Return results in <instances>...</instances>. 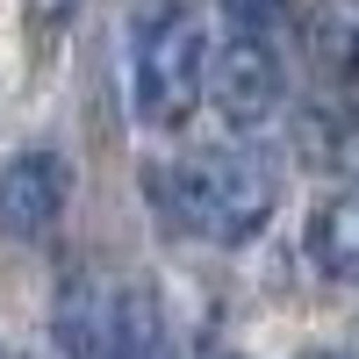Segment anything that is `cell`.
<instances>
[{
  "instance_id": "6da1fadb",
  "label": "cell",
  "mask_w": 359,
  "mask_h": 359,
  "mask_svg": "<svg viewBox=\"0 0 359 359\" xmlns=\"http://www.w3.org/2000/svg\"><path fill=\"white\" fill-rule=\"evenodd\" d=\"M151 201L172 230L201 237V245H252L280 201V180L252 151H194L151 172Z\"/></svg>"
},
{
  "instance_id": "7a4b0ae2",
  "label": "cell",
  "mask_w": 359,
  "mask_h": 359,
  "mask_svg": "<svg viewBox=\"0 0 359 359\" xmlns=\"http://www.w3.org/2000/svg\"><path fill=\"white\" fill-rule=\"evenodd\" d=\"M201 79H208V36H201V15L194 8H151L137 22V43H130V101L151 130H180L201 101Z\"/></svg>"
},
{
  "instance_id": "3957f363",
  "label": "cell",
  "mask_w": 359,
  "mask_h": 359,
  "mask_svg": "<svg viewBox=\"0 0 359 359\" xmlns=\"http://www.w3.org/2000/svg\"><path fill=\"white\" fill-rule=\"evenodd\" d=\"M65 201H72V165L57 158V151H22V158H8V172H0V237L36 245V237L57 230Z\"/></svg>"
},
{
  "instance_id": "277c9868",
  "label": "cell",
  "mask_w": 359,
  "mask_h": 359,
  "mask_svg": "<svg viewBox=\"0 0 359 359\" xmlns=\"http://www.w3.org/2000/svg\"><path fill=\"white\" fill-rule=\"evenodd\" d=\"M201 94L216 101V115L230 130H259V123H273V108H280V57L259 50V43H223L208 79H201Z\"/></svg>"
},
{
  "instance_id": "5b68a950",
  "label": "cell",
  "mask_w": 359,
  "mask_h": 359,
  "mask_svg": "<svg viewBox=\"0 0 359 359\" xmlns=\"http://www.w3.org/2000/svg\"><path fill=\"white\" fill-rule=\"evenodd\" d=\"M302 50L331 94L359 101V0H316L302 15Z\"/></svg>"
},
{
  "instance_id": "8992f818",
  "label": "cell",
  "mask_w": 359,
  "mask_h": 359,
  "mask_svg": "<svg viewBox=\"0 0 359 359\" xmlns=\"http://www.w3.org/2000/svg\"><path fill=\"white\" fill-rule=\"evenodd\" d=\"M309 259H316V273H331V280H359V187L316 201V216H309Z\"/></svg>"
},
{
  "instance_id": "52a82bcc",
  "label": "cell",
  "mask_w": 359,
  "mask_h": 359,
  "mask_svg": "<svg viewBox=\"0 0 359 359\" xmlns=\"http://www.w3.org/2000/svg\"><path fill=\"white\" fill-rule=\"evenodd\" d=\"M223 22H230V43H259L273 50L287 36V0H216Z\"/></svg>"
},
{
  "instance_id": "ba28073f",
  "label": "cell",
  "mask_w": 359,
  "mask_h": 359,
  "mask_svg": "<svg viewBox=\"0 0 359 359\" xmlns=\"http://www.w3.org/2000/svg\"><path fill=\"white\" fill-rule=\"evenodd\" d=\"M338 158H345V165L359 172V130H345V137H338Z\"/></svg>"
},
{
  "instance_id": "9c48e42d",
  "label": "cell",
  "mask_w": 359,
  "mask_h": 359,
  "mask_svg": "<svg viewBox=\"0 0 359 359\" xmlns=\"http://www.w3.org/2000/svg\"><path fill=\"white\" fill-rule=\"evenodd\" d=\"M302 359H345V352H302Z\"/></svg>"
},
{
  "instance_id": "30bf717a",
  "label": "cell",
  "mask_w": 359,
  "mask_h": 359,
  "mask_svg": "<svg viewBox=\"0 0 359 359\" xmlns=\"http://www.w3.org/2000/svg\"><path fill=\"white\" fill-rule=\"evenodd\" d=\"M0 359H22V352H8V345H0Z\"/></svg>"
}]
</instances>
